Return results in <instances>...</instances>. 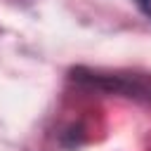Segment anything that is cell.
<instances>
[{
    "label": "cell",
    "mask_w": 151,
    "mask_h": 151,
    "mask_svg": "<svg viewBox=\"0 0 151 151\" xmlns=\"http://www.w3.org/2000/svg\"><path fill=\"white\" fill-rule=\"evenodd\" d=\"M134 2H137V7H139V9L151 19V0H134Z\"/></svg>",
    "instance_id": "cell-1"
}]
</instances>
